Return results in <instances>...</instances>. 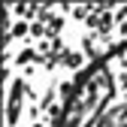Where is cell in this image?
I'll return each mask as SVG.
<instances>
[{"label": "cell", "mask_w": 127, "mask_h": 127, "mask_svg": "<svg viewBox=\"0 0 127 127\" xmlns=\"http://www.w3.org/2000/svg\"><path fill=\"white\" fill-rule=\"evenodd\" d=\"M55 127H127V39L73 76Z\"/></svg>", "instance_id": "6da1fadb"}]
</instances>
